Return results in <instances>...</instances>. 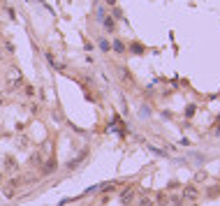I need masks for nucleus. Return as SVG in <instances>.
<instances>
[{"label":"nucleus","instance_id":"nucleus-3","mask_svg":"<svg viewBox=\"0 0 220 206\" xmlns=\"http://www.w3.org/2000/svg\"><path fill=\"white\" fill-rule=\"evenodd\" d=\"M114 49H116L118 53H123V44H121V42H114Z\"/></svg>","mask_w":220,"mask_h":206},{"label":"nucleus","instance_id":"nucleus-6","mask_svg":"<svg viewBox=\"0 0 220 206\" xmlns=\"http://www.w3.org/2000/svg\"><path fill=\"white\" fill-rule=\"evenodd\" d=\"M0 181H2V174H0Z\"/></svg>","mask_w":220,"mask_h":206},{"label":"nucleus","instance_id":"nucleus-5","mask_svg":"<svg viewBox=\"0 0 220 206\" xmlns=\"http://www.w3.org/2000/svg\"><path fill=\"white\" fill-rule=\"evenodd\" d=\"M107 2H109V5H114V2H116V0H107Z\"/></svg>","mask_w":220,"mask_h":206},{"label":"nucleus","instance_id":"nucleus-4","mask_svg":"<svg viewBox=\"0 0 220 206\" xmlns=\"http://www.w3.org/2000/svg\"><path fill=\"white\" fill-rule=\"evenodd\" d=\"M141 206H153V202H151V199H144V202H141Z\"/></svg>","mask_w":220,"mask_h":206},{"label":"nucleus","instance_id":"nucleus-2","mask_svg":"<svg viewBox=\"0 0 220 206\" xmlns=\"http://www.w3.org/2000/svg\"><path fill=\"white\" fill-rule=\"evenodd\" d=\"M195 195H197V190H195V188H188V190H185V197H195Z\"/></svg>","mask_w":220,"mask_h":206},{"label":"nucleus","instance_id":"nucleus-1","mask_svg":"<svg viewBox=\"0 0 220 206\" xmlns=\"http://www.w3.org/2000/svg\"><path fill=\"white\" fill-rule=\"evenodd\" d=\"M132 51H134V53H141V51H144V46H141V44H132Z\"/></svg>","mask_w":220,"mask_h":206}]
</instances>
